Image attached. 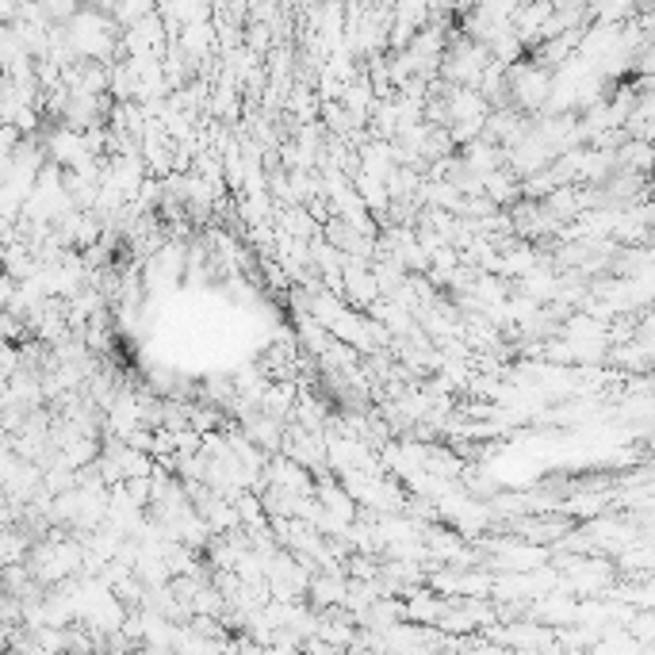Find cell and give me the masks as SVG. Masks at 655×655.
Instances as JSON below:
<instances>
[{
  "label": "cell",
  "instance_id": "cell-1",
  "mask_svg": "<svg viewBox=\"0 0 655 655\" xmlns=\"http://www.w3.org/2000/svg\"><path fill=\"white\" fill-rule=\"evenodd\" d=\"M506 92H514L517 108H545L552 92V77L540 66H514L506 69Z\"/></svg>",
  "mask_w": 655,
  "mask_h": 655
},
{
  "label": "cell",
  "instance_id": "cell-2",
  "mask_svg": "<svg viewBox=\"0 0 655 655\" xmlns=\"http://www.w3.org/2000/svg\"><path fill=\"white\" fill-rule=\"evenodd\" d=\"M345 586H349L345 575H310L307 602L318 609V614H326V609H341L345 606Z\"/></svg>",
  "mask_w": 655,
  "mask_h": 655
},
{
  "label": "cell",
  "instance_id": "cell-3",
  "mask_svg": "<svg viewBox=\"0 0 655 655\" xmlns=\"http://www.w3.org/2000/svg\"><path fill=\"white\" fill-rule=\"evenodd\" d=\"M135 655H177V652L166 648V644H138Z\"/></svg>",
  "mask_w": 655,
  "mask_h": 655
}]
</instances>
